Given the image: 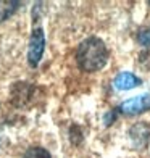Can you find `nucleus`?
<instances>
[{
  "instance_id": "7",
  "label": "nucleus",
  "mask_w": 150,
  "mask_h": 158,
  "mask_svg": "<svg viewBox=\"0 0 150 158\" xmlns=\"http://www.w3.org/2000/svg\"><path fill=\"white\" fill-rule=\"evenodd\" d=\"M21 6L19 2H13V0H0V24L5 23L6 19H10L18 8Z\"/></svg>"
},
{
  "instance_id": "2",
  "label": "nucleus",
  "mask_w": 150,
  "mask_h": 158,
  "mask_svg": "<svg viewBox=\"0 0 150 158\" xmlns=\"http://www.w3.org/2000/svg\"><path fill=\"white\" fill-rule=\"evenodd\" d=\"M45 52V32L40 26H35L31 31L29 44H27V64L31 68H37Z\"/></svg>"
},
{
  "instance_id": "8",
  "label": "nucleus",
  "mask_w": 150,
  "mask_h": 158,
  "mask_svg": "<svg viewBox=\"0 0 150 158\" xmlns=\"http://www.w3.org/2000/svg\"><path fill=\"white\" fill-rule=\"evenodd\" d=\"M23 158H52V155H50V152L47 148L44 147H29L24 152Z\"/></svg>"
},
{
  "instance_id": "4",
  "label": "nucleus",
  "mask_w": 150,
  "mask_h": 158,
  "mask_svg": "<svg viewBox=\"0 0 150 158\" xmlns=\"http://www.w3.org/2000/svg\"><path fill=\"white\" fill-rule=\"evenodd\" d=\"M34 94V85L29 82H16L11 85L10 100L15 106H26Z\"/></svg>"
},
{
  "instance_id": "11",
  "label": "nucleus",
  "mask_w": 150,
  "mask_h": 158,
  "mask_svg": "<svg viewBox=\"0 0 150 158\" xmlns=\"http://www.w3.org/2000/svg\"><path fill=\"white\" fill-rule=\"evenodd\" d=\"M0 145H2V139H0Z\"/></svg>"
},
{
  "instance_id": "9",
  "label": "nucleus",
  "mask_w": 150,
  "mask_h": 158,
  "mask_svg": "<svg viewBox=\"0 0 150 158\" xmlns=\"http://www.w3.org/2000/svg\"><path fill=\"white\" fill-rule=\"evenodd\" d=\"M135 40H137V44H139V45L150 48V26H148V27H142V29H139L137 34H135Z\"/></svg>"
},
{
  "instance_id": "3",
  "label": "nucleus",
  "mask_w": 150,
  "mask_h": 158,
  "mask_svg": "<svg viewBox=\"0 0 150 158\" xmlns=\"http://www.w3.org/2000/svg\"><path fill=\"white\" fill-rule=\"evenodd\" d=\"M148 110H150V94H142L137 97L127 98L116 108V111H119L124 116H135V114H142Z\"/></svg>"
},
{
  "instance_id": "5",
  "label": "nucleus",
  "mask_w": 150,
  "mask_h": 158,
  "mask_svg": "<svg viewBox=\"0 0 150 158\" xmlns=\"http://www.w3.org/2000/svg\"><path fill=\"white\" fill-rule=\"evenodd\" d=\"M129 139L134 142L135 147H145L150 142V126L145 123H139L134 124L129 129Z\"/></svg>"
},
{
  "instance_id": "1",
  "label": "nucleus",
  "mask_w": 150,
  "mask_h": 158,
  "mask_svg": "<svg viewBox=\"0 0 150 158\" xmlns=\"http://www.w3.org/2000/svg\"><path fill=\"white\" fill-rule=\"evenodd\" d=\"M110 52L97 35L85 37L76 48V64L82 73H97L108 63Z\"/></svg>"
},
{
  "instance_id": "10",
  "label": "nucleus",
  "mask_w": 150,
  "mask_h": 158,
  "mask_svg": "<svg viewBox=\"0 0 150 158\" xmlns=\"http://www.w3.org/2000/svg\"><path fill=\"white\" fill-rule=\"evenodd\" d=\"M115 118H116V110L108 111L105 114V126H111L113 123H115Z\"/></svg>"
},
{
  "instance_id": "6",
  "label": "nucleus",
  "mask_w": 150,
  "mask_h": 158,
  "mask_svg": "<svg viewBox=\"0 0 150 158\" xmlns=\"http://www.w3.org/2000/svg\"><path fill=\"white\" fill-rule=\"evenodd\" d=\"M140 84H142L140 77L129 73V71H121V73H118L115 81H113V85H115L118 90H131V89L137 87Z\"/></svg>"
}]
</instances>
